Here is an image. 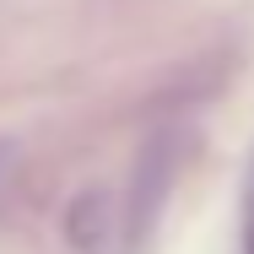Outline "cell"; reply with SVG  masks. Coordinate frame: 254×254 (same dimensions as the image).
Wrapping results in <instances>:
<instances>
[{
	"mask_svg": "<svg viewBox=\"0 0 254 254\" xmlns=\"http://www.w3.org/2000/svg\"><path fill=\"white\" fill-rule=\"evenodd\" d=\"M5 162H11V146H5V141H0V173H5Z\"/></svg>",
	"mask_w": 254,
	"mask_h": 254,
	"instance_id": "1",
	"label": "cell"
}]
</instances>
